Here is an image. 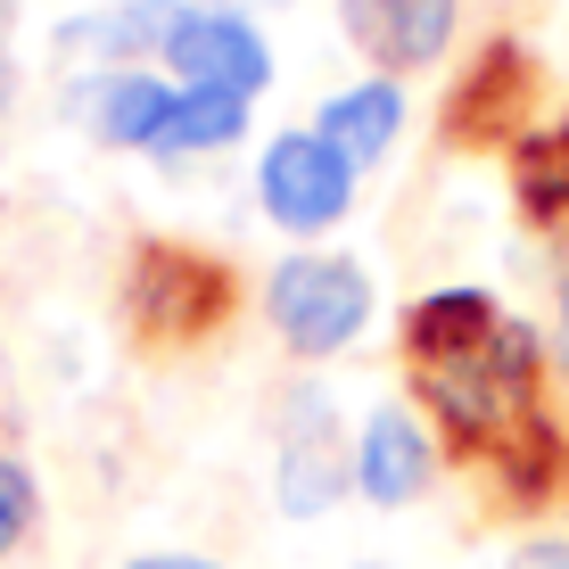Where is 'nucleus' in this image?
Here are the masks:
<instances>
[{
    "label": "nucleus",
    "mask_w": 569,
    "mask_h": 569,
    "mask_svg": "<svg viewBox=\"0 0 569 569\" xmlns=\"http://www.w3.org/2000/svg\"><path fill=\"white\" fill-rule=\"evenodd\" d=\"M413 388L438 413L455 455H496L537 413V330L496 322V339L462 347V356H438V363H413Z\"/></svg>",
    "instance_id": "1"
},
{
    "label": "nucleus",
    "mask_w": 569,
    "mask_h": 569,
    "mask_svg": "<svg viewBox=\"0 0 569 569\" xmlns=\"http://www.w3.org/2000/svg\"><path fill=\"white\" fill-rule=\"evenodd\" d=\"M240 306V281L231 264L199 257V248H173V240H149L124 272V313L149 347H182V339H207V330L231 322Z\"/></svg>",
    "instance_id": "2"
},
{
    "label": "nucleus",
    "mask_w": 569,
    "mask_h": 569,
    "mask_svg": "<svg viewBox=\"0 0 569 569\" xmlns=\"http://www.w3.org/2000/svg\"><path fill=\"white\" fill-rule=\"evenodd\" d=\"M264 313L298 356H339L371 322V281H363V264H347V257H289L264 289Z\"/></svg>",
    "instance_id": "3"
},
{
    "label": "nucleus",
    "mask_w": 569,
    "mask_h": 569,
    "mask_svg": "<svg viewBox=\"0 0 569 569\" xmlns=\"http://www.w3.org/2000/svg\"><path fill=\"white\" fill-rule=\"evenodd\" d=\"M257 190H264L272 223L322 231V223H339V214H347V199H356V166H347L322 132H281V141L264 149Z\"/></svg>",
    "instance_id": "4"
},
{
    "label": "nucleus",
    "mask_w": 569,
    "mask_h": 569,
    "mask_svg": "<svg viewBox=\"0 0 569 569\" xmlns=\"http://www.w3.org/2000/svg\"><path fill=\"white\" fill-rule=\"evenodd\" d=\"M166 58L190 74V91H231V100L264 91V74H272L264 42L240 26V17H190V9H182V26H173Z\"/></svg>",
    "instance_id": "5"
},
{
    "label": "nucleus",
    "mask_w": 569,
    "mask_h": 569,
    "mask_svg": "<svg viewBox=\"0 0 569 569\" xmlns=\"http://www.w3.org/2000/svg\"><path fill=\"white\" fill-rule=\"evenodd\" d=\"M528 91H537V67H528V50L496 42L479 67H470V83L446 100V132H455V141H503V132L528 116Z\"/></svg>",
    "instance_id": "6"
},
{
    "label": "nucleus",
    "mask_w": 569,
    "mask_h": 569,
    "mask_svg": "<svg viewBox=\"0 0 569 569\" xmlns=\"http://www.w3.org/2000/svg\"><path fill=\"white\" fill-rule=\"evenodd\" d=\"M429 438H421V421L405 413V405H380V413L363 421V446H356V487L371 503H413L421 487H429Z\"/></svg>",
    "instance_id": "7"
},
{
    "label": "nucleus",
    "mask_w": 569,
    "mask_h": 569,
    "mask_svg": "<svg viewBox=\"0 0 569 569\" xmlns=\"http://www.w3.org/2000/svg\"><path fill=\"white\" fill-rule=\"evenodd\" d=\"M347 33L388 67H429L455 33V0H347Z\"/></svg>",
    "instance_id": "8"
},
{
    "label": "nucleus",
    "mask_w": 569,
    "mask_h": 569,
    "mask_svg": "<svg viewBox=\"0 0 569 569\" xmlns=\"http://www.w3.org/2000/svg\"><path fill=\"white\" fill-rule=\"evenodd\" d=\"M496 298L487 289H438L405 313V363H438V356H462V347L496 339Z\"/></svg>",
    "instance_id": "9"
},
{
    "label": "nucleus",
    "mask_w": 569,
    "mask_h": 569,
    "mask_svg": "<svg viewBox=\"0 0 569 569\" xmlns=\"http://www.w3.org/2000/svg\"><path fill=\"white\" fill-rule=\"evenodd\" d=\"M397 124H405V100H397V83H356V91H339V100L322 108V141L339 149L347 166H363V157H388Z\"/></svg>",
    "instance_id": "10"
},
{
    "label": "nucleus",
    "mask_w": 569,
    "mask_h": 569,
    "mask_svg": "<svg viewBox=\"0 0 569 569\" xmlns=\"http://www.w3.org/2000/svg\"><path fill=\"white\" fill-rule=\"evenodd\" d=\"M339 487H347V470H339V446H330V405H313V397H306L298 429H289L281 503H289V512H322V503L339 496Z\"/></svg>",
    "instance_id": "11"
},
{
    "label": "nucleus",
    "mask_w": 569,
    "mask_h": 569,
    "mask_svg": "<svg viewBox=\"0 0 569 569\" xmlns=\"http://www.w3.org/2000/svg\"><path fill=\"white\" fill-rule=\"evenodd\" d=\"M83 116H91V132H100V141L157 149V132H166V116H173V91H157L149 74H108V83L83 100Z\"/></svg>",
    "instance_id": "12"
},
{
    "label": "nucleus",
    "mask_w": 569,
    "mask_h": 569,
    "mask_svg": "<svg viewBox=\"0 0 569 569\" xmlns=\"http://www.w3.org/2000/svg\"><path fill=\"white\" fill-rule=\"evenodd\" d=\"M512 190H520L528 223H569V116L512 149Z\"/></svg>",
    "instance_id": "13"
},
{
    "label": "nucleus",
    "mask_w": 569,
    "mask_h": 569,
    "mask_svg": "<svg viewBox=\"0 0 569 569\" xmlns=\"http://www.w3.org/2000/svg\"><path fill=\"white\" fill-rule=\"evenodd\" d=\"M173 26H182V9L173 0H141V9H100L83 17V26L58 33V50H141V42H173Z\"/></svg>",
    "instance_id": "14"
},
{
    "label": "nucleus",
    "mask_w": 569,
    "mask_h": 569,
    "mask_svg": "<svg viewBox=\"0 0 569 569\" xmlns=\"http://www.w3.org/2000/svg\"><path fill=\"white\" fill-rule=\"evenodd\" d=\"M240 100L231 91H182L166 116V132H157V149L166 157H182V149H223V141H240Z\"/></svg>",
    "instance_id": "15"
},
{
    "label": "nucleus",
    "mask_w": 569,
    "mask_h": 569,
    "mask_svg": "<svg viewBox=\"0 0 569 569\" xmlns=\"http://www.w3.org/2000/svg\"><path fill=\"white\" fill-rule=\"evenodd\" d=\"M487 462H496V470H503V496H520V503H537V496H545V487H553V470H561V438H553V429H545L537 413H528V421L512 429V438H503V446H496V455H487Z\"/></svg>",
    "instance_id": "16"
},
{
    "label": "nucleus",
    "mask_w": 569,
    "mask_h": 569,
    "mask_svg": "<svg viewBox=\"0 0 569 569\" xmlns=\"http://www.w3.org/2000/svg\"><path fill=\"white\" fill-rule=\"evenodd\" d=\"M26 528H33V479H26L9 455H0V553H9Z\"/></svg>",
    "instance_id": "17"
},
{
    "label": "nucleus",
    "mask_w": 569,
    "mask_h": 569,
    "mask_svg": "<svg viewBox=\"0 0 569 569\" xmlns=\"http://www.w3.org/2000/svg\"><path fill=\"white\" fill-rule=\"evenodd\" d=\"M512 569H569V545H528V553H512Z\"/></svg>",
    "instance_id": "18"
},
{
    "label": "nucleus",
    "mask_w": 569,
    "mask_h": 569,
    "mask_svg": "<svg viewBox=\"0 0 569 569\" xmlns=\"http://www.w3.org/2000/svg\"><path fill=\"white\" fill-rule=\"evenodd\" d=\"M561 371H569V272H561Z\"/></svg>",
    "instance_id": "19"
},
{
    "label": "nucleus",
    "mask_w": 569,
    "mask_h": 569,
    "mask_svg": "<svg viewBox=\"0 0 569 569\" xmlns=\"http://www.w3.org/2000/svg\"><path fill=\"white\" fill-rule=\"evenodd\" d=\"M132 569H207V561H132Z\"/></svg>",
    "instance_id": "20"
},
{
    "label": "nucleus",
    "mask_w": 569,
    "mask_h": 569,
    "mask_svg": "<svg viewBox=\"0 0 569 569\" xmlns=\"http://www.w3.org/2000/svg\"><path fill=\"white\" fill-rule=\"evenodd\" d=\"M0 100H9V67H0Z\"/></svg>",
    "instance_id": "21"
}]
</instances>
